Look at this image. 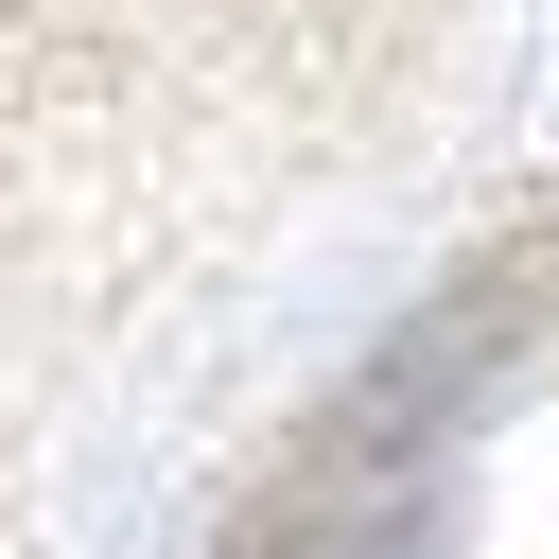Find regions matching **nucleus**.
<instances>
[{"instance_id":"f257e3e1","label":"nucleus","mask_w":559,"mask_h":559,"mask_svg":"<svg viewBox=\"0 0 559 559\" xmlns=\"http://www.w3.org/2000/svg\"><path fill=\"white\" fill-rule=\"evenodd\" d=\"M210 559H559V227L280 419Z\"/></svg>"}]
</instances>
